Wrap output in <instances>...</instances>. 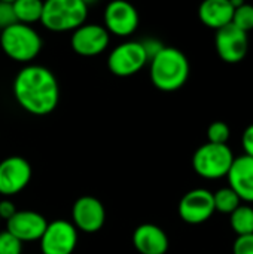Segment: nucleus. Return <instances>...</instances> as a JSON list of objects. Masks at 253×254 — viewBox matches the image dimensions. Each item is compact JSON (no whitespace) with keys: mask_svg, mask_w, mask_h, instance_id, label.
Returning a JSON list of instances; mask_svg holds the SVG:
<instances>
[{"mask_svg":"<svg viewBox=\"0 0 253 254\" xmlns=\"http://www.w3.org/2000/svg\"><path fill=\"white\" fill-rule=\"evenodd\" d=\"M12 92L22 110L34 116L52 113L60 103V85L52 73L40 64H25L13 77Z\"/></svg>","mask_w":253,"mask_h":254,"instance_id":"nucleus-1","label":"nucleus"},{"mask_svg":"<svg viewBox=\"0 0 253 254\" xmlns=\"http://www.w3.org/2000/svg\"><path fill=\"white\" fill-rule=\"evenodd\" d=\"M149 79L163 92L180 89L189 79L191 65L188 57L174 46H164L149 60Z\"/></svg>","mask_w":253,"mask_h":254,"instance_id":"nucleus-2","label":"nucleus"},{"mask_svg":"<svg viewBox=\"0 0 253 254\" xmlns=\"http://www.w3.org/2000/svg\"><path fill=\"white\" fill-rule=\"evenodd\" d=\"M0 48L9 60L25 65L39 57L43 39L33 25L15 22L0 30Z\"/></svg>","mask_w":253,"mask_h":254,"instance_id":"nucleus-3","label":"nucleus"},{"mask_svg":"<svg viewBox=\"0 0 253 254\" xmlns=\"http://www.w3.org/2000/svg\"><path fill=\"white\" fill-rule=\"evenodd\" d=\"M88 9L82 0H43L40 24L52 33H72L86 22Z\"/></svg>","mask_w":253,"mask_h":254,"instance_id":"nucleus-4","label":"nucleus"},{"mask_svg":"<svg viewBox=\"0 0 253 254\" xmlns=\"http://www.w3.org/2000/svg\"><path fill=\"white\" fill-rule=\"evenodd\" d=\"M234 158L236 156L228 144H215L207 141L195 150L192 156V168L206 180H219L227 177Z\"/></svg>","mask_w":253,"mask_h":254,"instance_id":"nucleus-5","label":"nucleus"},{"mask_svg":"<svg viewBox=\"0 0 253 254\" xmlns=\"http://www.w3.org/2000/svg\"><path fill=\"white\" fill-rule=\"evenodd\" d=\"M149 63L142 40L127 39L113 46L107 57V68L118 77H130L137 74Z\"/></svg>","mask_w":253,"mask_h":254,"instance_id":"nucleus-6","label":"nucleus"},{"mask_svg":"<svg viewBox=\"0 0 253 254\" xmlns=\"http://www.w3.org/2000/svg\"><path fill=\"white\" fill-rule=\"evenodd\" d=\"M140 24L139 10L128 0H110L103 10V25L110 36L128 39Z\"/></svg>","mask_w":253,"mask_h":254,"instance_id":"nucleus-7","label":"nucleus"},{"mask_svg":"<svg viewBox=\"0 0 253 254\" xmlns=\"http://www.w3.org/2000/svg\"><path fill=\"white\" fill-rule=\"evenodd\" d=\"M110 45V34L104 28L103 24L97 22H85L72 31L70 46L75 54L91 58L101 55L107 51Z\"/></svg>","mask_w":253,"mask_h":254,"instance_id":"nucleus-8","label":"nucleus"},{"mask_svg":"<svg viewBox=\"0 0 253 254\" xmlns=\"http://www.w3.org/2000/svg\"><path fill=\"white\" fill-rule=\"evenodd\" d=\"M39 241L42 254H73L78 246V229L67 220L48 222Z\"/></svg>","mask_w":253,"mask_h":254,"instance_id":"nucleus-9","label":"nucleus"},{"mask_svg":"<svg viewBox=\"0 0 253 254\" xmlns=\"http://www.w3.org/2000/svg\"><path fill=\"white\" fill-rule=\"evenodd\" d=\"M179 216L188 225H201L216 213L213 192L198 188L186 192L179 202Z\"/></svg>","mask_w":253,"mask_h":254,"instance_id":"nucleus-10","label":"nucleus"},{"mask_svg":"<svg viewBox=\"0 0 253 254\" xmlns=\"http://www.w3.org/2000/svg\"><path fill=\"white\" fill-rule=\"evenodd\" d=\"M215 46L219 58L225 63L236 64L246 58L249 51V36L246 31L228 24L216 30Z\"/></svg>","mask_w":253,"mask_h":254,"instance_id":"nucleus-11","label":"nucleus"},{"mask_svg":"<svg viewBox=\"0 0 253 254\" xmlns=\"http://www.w3.org/2000/svg\"><path fill=\"white\" fill-rule=\"evenodd\" d=\"M31 180V165L22 156H7L0 162V193L12 196L24 190Z\"/></svg>","mask_w":253,"mask_h":254,"instance_id":"nucleus-12","label":"nucleus"},{"mask_svg":"<svg viewBox=\"0 0 253 254\" xmlns=\"http://www.w3.org/2000/svg\"><path fill=\"white\" fill-rule=\"evenodd\" d=\"M73 226L85 234L98 232L106 222V210L101 201L94 196L85 195L76 199L72 208Z\"/></svg>","mask_w":253,"mask_h":254,"instance_id":"nucleus-13","label":"nucleus"},{"mask_svg":"<svg viewBox=\"0 0 253 254\" xmlns=\"http://www.w3.org/2000/svg\"><path fill=\"white\" fill-rule=\"evenodd\" d=\"M48 226V220L31 210L16 211L7 222L6 231L16 237L21 243L39 241Z\"/></svg>","mask_w":253,"mask_h":254,"instance_id":"nucleus-14","label":"nucleus"},{"mask_svg":"<svg viewBox=\"0 0 253 254\" xmlns=\"http://www.w3.org/2000/svg\"><path fill=\"white\" fill-rule=\"evenodd\" d=\"M227 179L228 186L239 195L242 202L253 204V158L248 155L234 158Z\"/></svg>","mask_w":253,"mask_h":254,"instance_id":"nucleus-15","label":"nucleus"},{"mask_svg":"<svg viewBox=\"0 0 253 254\" xmlns=\"http://www.w3.org/2000/svg\"><path fill=\"white\" fill-rule=\"evenodd\" d=\"M133 246L140 254H166L169 252L170 241L160 226L143 223L133 232Z\"/></svg>","mask_w":253,"mask_h":254,"instance_id":"nucleus-16","label":"nucleus"},{"mask_svg":"<svg viewBox=\"0 0 253 254\" xmlns=\"http://www.w3.org/2000/svg\"><path fill=\"white\" fill-rule=\"evenodd\" d=\"M234 6L231 0H203L198 6L200 21L213 30H219L231 24Z\"/></svg>","mask_w":253,"mask_h":254,"instance_id":"nucleus-17","label":"nucleus"},{"mask_svg":"<svg viewBox=\"0 0 253 254\" xmlns=\"http://www.w3.org/2000/svg\"><path fill=\"white\" fill-rule=\"evenodd\" d=\"M18 22L34 25L40 22L43 12V0H15L12 3Z\"/></svg>","mask_w":253,"mask_h":254,"instance_id":"nucleus-18","label":"nucleus"},{"mask_svg":"<svg viewBox=\"0 0 253 254\" xmlns=\"http://www.w3.org/2000/svg\"><path fill=\"white\" fill-rule=\"evenodd\" d=\"M231 229L239 235L253 234V207L251 204H242L230 214Z\"/></svg>","mask_w":253,"mask_h":254,"instance_id":"nucleus-19","label":"nucleus"},{"mask_svg":"<svg viewBox=\"0 0 253 254\" xmlns=\"http://www.w3.org/2000/svg\"><path fill=\"white\" fill-rule=\"evenodd\" d=\"M213 202H215V210L222 213V214H231L237 207L242 205V199L239 195L230 188H222L213 193Z\"/></svg>","mask_w":253,"mask_h":254,"instance_id":"nucleus-20","label":"nucleus"},{"mask_svg":"<svg viewBox=\"0 0 253 254\" xmlns=\"http://www.w3.org/2000/svg\"><path fill=\"white\" fill-rule=\"evenodd\" d=\"M231 24H234L237 28L246 31V33L253 30V4L245 3V4L236 7Z\"/></svg>","mask_w":253,"mask_h":254,"instance_id":"nucleus-21","label":"nucleus"},{"mask_svg":"<svg viewBox=\"0 0 253 254\" xmlns=\"http://www.w3.org/2000/svg\"><path fill=\"white\" fill-rule=\"evenodd\" d=\"M231 135V129L227 122L215 121L207 128V141L215 144H227Z\"/></svg>","mask_w":253,"mask_h":254,"instance_id":"nucleus-22","label":"nucleus"},{"mask_svg":"<svg viewBox=\"0 0 253 254\" xmlns=\"http://www.w3.org/2000/svg\"><path fill=\"white\" fill-rule=\"evenodd\" d=\"M22 244L7 231L0 234V254H22Z\"/></svg>","mask_w":253,"mask_h":254,"instance_id":"nucleus-23","label":"nucleus"},{"mask_svg":"<svg viewBox=\"0 0 253 254\" xmlns=\"http://www.w3.org/2000/svg\"><path fill=\"white\" fill-rule=\"evenodd\" d=\"M233 254H253V234L239 235L233 244Z\"/></svg>","mask_w":253,"mask_h":254,"instance_id":"nucleus-24","label":"nucleus"},{"mask_svg":"<svg viewBox=\"0 0 253 254\" xmlns=\"http://www.w3.org/2000/svg\"><path fill=\"white\" fill-rule=\"evenodd\" d=\"M15 22H18V21H16L12 3L0 1V30L15 24Z\"/></svg>","mask_w":253,"mask_h":254,"instance_id":"nucleus-25","label":"nucleus"},{"mask_svg":"<svg viewBox=\"0 0 253 254\" xmlns=\"http://www.w3.org/2000/svg\"><path fill=\"white\" fill-rule=\"evenodd\" d=\"M242 147L245 155L253 158V124H251L242 134Z\"/></svg>","mask_w":253,"mask_h":254,"instance_id":"nucleus-26","label":"nucleus"},{"mask_svg":"<svg viewBox=\"0 0 253 254\" xmlns=\"http://www.w3.org/2000/svg\"><path fill=\"white\" fill-rule=\"evenodd\" d=\"M142 45L145 48V52L148 55V58L151 60L154 55H157L166 45H163L158 39H154V37H148L145 40H142Z\"/></svg>","mask_w":253,"mask_h":254,"instance_id":"nucleus-27","label":"nucleus"},{"mask_svg":"<svg viewBox=\"0 0 253 254\" xmlns=\"http://www.w3.org/2000/svg\"><path fill=\"white\" fill-rule=\"evenodd\" d=\"M16 207L12 201L9 199H1L0 201V219H4L6 222L16 213Z\"/></svg>","mask_w":253,"mask_h":254,"instance_id":"nucleus-28","label":"nucleus"},{"mask_svg":"<svg viewBox=\"0 0 253 254\" xmlns=\"http://www.w3.org/2000/svg\"><path fill=\"white\" fill-rule=\"evenodd\" d=\"M231 3H233V6H234V9H236V7H239V6L245 4L246 1H245V0H231Z\"/></svg>","mask_w":253,"mask_h":254,"instance_id":"nucleus-29","label":"nucleus"},{"mask_svg":"<svg viewBox=\"0 0 253 254\" xmlns=\"http://www.w3.org/2000/svg\"><path fill=\"white\" fill-rule=\"evenodd\" d=\"M82 1H84V3H85V4H86L88 7H89L91 4H94V3H97L98 0H82Z\"/></svg>","mask_w":253,"mask_h":254,"instance_id":"nucleus-30","label":"nucleus"},{"mask_svg":"<svg viewBox=\"0 0 253 254\" xmlns=\"http://www.w3.org/2000/svg\"><path fill=\"white\" fill-rule=\"evenodd\" d=\"M0 1H7V3H13L15 0H0Z\"/></svg>","mask_w":253,"mask_h":254,"instance_id":"nucleus-31","label":"nucleus"}]
</instances>
